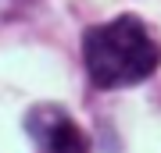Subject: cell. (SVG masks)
<instances>
[{
	"instance_id": "cell-2",
	"label": "cell",
	"mask_w": 161,
	"mask_h": 153,
	"mask_svg": "<svg viewBox=\"0 0 161 153\" xmlns=\"http://www.w3.org/2000/svg\"><path fill=\"white\" fill-rule=\"evenodd\" d=\"M25 128H29L40 153H90L82 128L61 107H36L25 118Z\"/></svg>"
},
{
	"instance_id": "cell-1",
	"label": "cell",
	"mask_w": 161,
	"mask_h": 153,
	"mask_svg": "<svg viewBox=\"0 0 161 153\" xmlns=\"http://www.w3.org/2000/svg\"><path fill=\"white\" fill-rule=\"evenodd\" d=\"M82 57L97 89H118V85H136L158 71L161 46L140 18L122 14L115 22L90 28L82 39Z\"/></svg>"
}]
</instances>
